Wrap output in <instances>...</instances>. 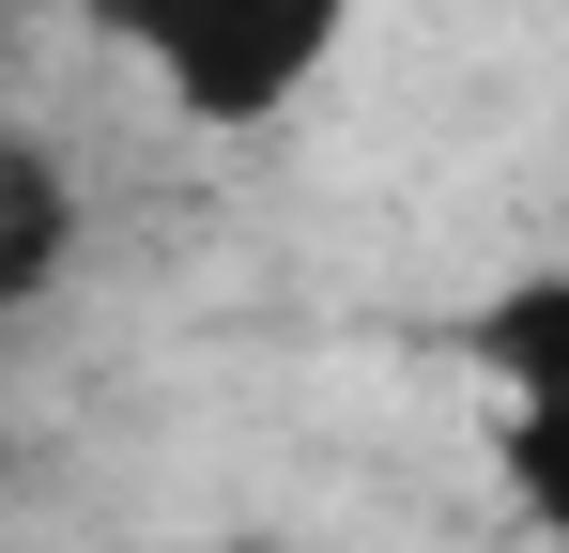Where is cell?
<instances>
[{
  "label": "cell",
  "instance_id": "6da1fadb",
  "mask_svg": "<svg viewBox=\"0 0 569 553\" xmlns=\"http://www.w3.org/2000/svg\"><path fill=\"white\" fill-rule=\"evenodd\" d=\"M78 16L154 78L170 123H200V139H262V123H292V108L323 92V62L355 47L370 0H78Z\"/></svg>",
  "mask_w": 569,
  "mask_h": 553
},
{
  "label": "cell",
  "instance_id": "7a4b0ae2",
  "mask_svg": "<svg viewBox=\"0 0 569 553\" xmlns=\"http://www.w3.org/2000/svg\"><path fill=\"white\" fill-rule=\"evenodd\" d=\"M462 369L492 384V476H508V507L539 539H569V262H523L508 292H477Z\"/></svg>",
  "mask_w": 569,
  "mask_h": 553
},
{
  "label": "cell",
  "instance_id": "3957f363",
  "mask_svg": "<svg viewBox=\"0 0 569 553\" xmlns=\"http://www.w3.org/2000/svg\"><path fill=\"white\" fill-rule=\"evenodd\" d=\"M62 276H78V170H62V139L0 123V339H16Z\"/></svg>",
  "mask_w": 569,
  "mask_h": 553
}]
</instances>
